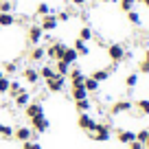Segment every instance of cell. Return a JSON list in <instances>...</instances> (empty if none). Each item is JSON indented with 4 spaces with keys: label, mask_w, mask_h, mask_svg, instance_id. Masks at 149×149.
<instances>
[{
    "label": "cell",
    "mask_w": 149,
    "mask_h": 149,
    "mask_svg": "<svg viewBox=\"0 0 149 149\" xmlns=\"http://www.w3.org/2000/svg\"><path fill=\"white\" fill-rule=\"evenodd\" d=\"M88 136H90L92 140H97V143H107V140L112 138V130H110V125H107V123H99V121H97L94 130L88 132Z\"/></svg>",
    "instance_id": "cell-1"
},
{
    "label": "cell",
    "mask_w": 149,
    "mask_h": 149,
    "mask_svg": "<svg viewBox=\"0 0 149 149\" xmlns=\"http://www.w3.org/2000/svg\"><path fill=\"white\" fill-rule=\"evenodd\" d=\"M107 59L112 61V64H121V61H125V46L118 42L114 44H107Z\"/></svg>",
    "instance_id": "cell-2"
},
{
    "label": "cell",
    "mask_w": 149,
    "mask_h": 149,
    "mask_svg": "<svg viewBox=\"0 0 149 149\" xmlns=\"http://www.w3.org/2000/svg\"><path fill=\"white\" fill-rule=\"evenodd\" d=\"M66 46H68V44L61 42V40H55V42H51V44L46 46V57H48V59H53V61L61 59V55H64Z\"/></svg>",
    "instance_id": "cell-3"
},
{
    "label": "cell",
    "mask_w": 149,
    "mask_h": 149,
    "mask_svg": "<svg viewBox=\"0 0 149 149\" xmlns=\"http://www.w3.org/2000/svg\"><path fill=\"white\" fill-rule=\"evenodd\" d=\"M44 40V31L40 24H31V26L26 29V42L29 46H37V44H42Z\"/></svg>",
    "instance_id": "cell-4"
},
{
    "label": "cell",
    "mask_w": 149,
    "mask_h": 149,
    "mask_svg": "<svg viewBox=\"0 0 149 149\" xmlns=\"http://www.w3.org/2000/svg\"><path fill=\"white\" fill-rule=\"evenodd\" d=\"M31 127H33V132H35V134H46L48 127H51V121L46 118V114H42V116L31 118Z\"/></svg>",
    "instance_id": "cell-5"
},
{
    "label": "cell",
    "mask_w": 149,
    "mask_h": 149,
    "mask_svg": "<svg viewBox=\"0 0 149 149\" xmlns=\"http://www.w3.org/2000/svg\"><path fill=\"white\" fill-rule=\"evenodd\" d=\"M77 125H79L81 130L88 134V132L94 130V125H97V118L90 116V112H84V114H79V118H77Z\"/></svg>",
    "instance_id": "cell-6"
},
{
    "label": "cell",
    "mask_w": 149,
    "mask_h": 149,
    "mask_svg": "<svg viewBox=\"0 0 149 149\" xmlns=\"http://www.w3.org/2000/svg\"><path fill=\"white\" fill-rule=\"evenodd\" d=\"M13 138L20 140V143H26V140H33L35 138V132L31 130V127H24V125H18L13 130Z\"/></svg>",
    "instance_id": "cell-7"
},
{
    "label": "cell",
    "mask_w": 149,
    "mask_h": 149,
    "mask_svg": "<svg viewBox=\"0 0 149 149\" xmlns=\"http://www.w3.org/2000/svg\"><path fill=\"white\" fill-rule=\"evenodd\" d=\"M64 88H66V77H61V74H57V77H53V79L46 81L48 92H64Z\"/></svg>",
    "instance_id": "cell-8"
},
{
    "label": "cell",
    "mask_w": 149,
    "mask_h": 149,
    "mask_svg": "<svg viewBox=\"0 0 149 149\" xmlns=\"http://www.w3.org/2000/svg\"><path fill=\"white\" fill-rule=\"evenodd\" d=\"M40 26H42L44 33H51V31H55V29L59 26V22H57L55 13H48V15H42V20H40Z\"/></svg>",
    "instance_id": "cell-9"
},
{
    "label": "cell",
    "mask_w": 149,
    "mask_h": 149,
    "mask_svg": "<svg viewBox=\"0 0 149 149\" xmlns=\"http://www.w3.org/2000/svg\"><path fill=\"white\" fill-rule=\"evenodd\" d=\"M132 107H134V103L132 101H116V103H112V107H110V114H114V116H118V114H125V112H130Z\"/></svg>",
    "instance_id": "cell-10"
},
{
    "label": "cell",
    "mask_w": 149,
    "mask_h": 149,
    "mask_svg": "<svg viewBox=\"0 0 149 149\" xmlns=\"http://www.w3.org/2000/svg\"><path fill=\"white\" fill-rule=\"evenodd\" d=\"M68 79H70V86H84V79H86V74L81 68H77V66H70V72H68Z\"/></svg>",
    "instance_id": "cell-11"
},
{
    "label": "cell",
    "mask_w": 149,
    "mask_h": 149,
    "mask_svg": "<svg viewBox=\"0 0 149 149\" xmlns=\"http://www.w3.org/2000/svg\"><path fill=\"white\" fill-rule=\"evenodd\" d=\"M24 114H26L29 121H31V118H35V116H42V114H44L42 103H29V105L24 107Z\"/></svg>",
    "instance_id": "cell-12"
},
{
    "label": "cell",
    "mask_w": 149,
    "mask_h": 149,
    "mask_svg": "<svg viewBox=\"0 0 149 149\" xmlns=\"http://www.w3.org/2000/svg\"><path fill=\"white\" fill-rule=\"evenodd\" d=\"M22 77H24V81H29L31 86H35L37 81H40V70H35V68H31V66H26V68L22 70Z\"/></svg>",
    "instance_id": "cell-13"
},
{
    "label": "cell",
    "mask_w": 149,
    "mask_h": 149,
    "mask_svg": "<svg viewBox=\"0 0 149 149\" xmlns=\"http://www.w3.org/2000/svg\"><path fill=\"white\" fill-rule=\"evenodd\" d=\"M61 59H64L68 66H74V64H77V59H79V53L74 51L72 46H66V51H64V55H61Z\"/></svg>",
    "instance_id": "cell-14"
},
{
    "label": "cell",
    "mask_w": 149,
    "mask_h": 149,
    "mask_svg": "<svg viewBox=\"0 0 149 149\" xmlns=\"http://www.w3.org/2000/svg\"><path fill=\"white\" fill-rule=\"evenodd\" d=\"M13 101H15V107H22L24 110V107L31 103V92H29V90H22L18 97H13Z\"/></svg>",
    "instance_id": "cell-15"
},
{
    "label": "cell",
    "mask_w": 149,
    "mask_h": 149,
    "mask_svg": "<svg viewBox=\"0 0 149 149\" xmlns=\"http://www.w3.org/2000/svg\"><path fill=\"white\" fill-rule=\"evenodd\" d=\"M70 97H72V101L88 99V90H86L84 86H70Z\"/></svg>",
    "instance_id": "cell-16"
},
{
    "label": "cell",
    "mask_w": 149,
    "mask_h": 149,
    "mask_svg": "<svg viewBox=\"0 0 149 149\" xmlns=\"http://www.w3.org/2000/svg\"><path fill=\"white\" fill-rule=\"evenodd\" d=\"M44 57H46V46L37 44V46H33V51H31V55H29V59H31V61H42Z\"/></svg>",
    "instance_id": "cell-17"
},
{
    "label": "cell",
    "mask_w": 149,
    "mask_h": 149,
    "mask_svg": "<svg viewBox=\"0 0 149 149\" xmlns=\"http://www.w3.org/2000/svg\"><path fill=\"white\" fill-rule=\"evenodd\" d=\"M110 74H112V70L110 68H97L90 77H92L94 81H99V84H103V81H107L110 79Z\"/></svg>",
    "instance_id": "cell-18"
},
{
    "label": "cell",
    "mask_w": 149,
    "mask_h": 149,
    "mask_svg": "<svg viewBox=\"0 0 149 149\" xmlns=\"http://www.w3.org/2000/svg\"><path fill=\"white\" fill-rule=\"evenodd\" d=\"M116 138H118V143L130 145L132 140H136V134H134V132H130V130H118L116 132Z\"/></svg>",
    "instance_id": "cell-19"
},
{
    "label": "cell",
    "mask_w": 149,
    "mask_h": 149,
    "mask_svg": "<svg viewBox=\"0 0 149 149\" xmlns=\"http://www.w3.org/2000/svg\"><path fill=\"white\" fill-rule=\"evenodd\" d=\"M72 48H74V51H77V53H79V57H88V55H90V46H88V42H81L79 37L74 40Z\"/></svg>",
    "instance_id": "cell-20"
},
{
    "label": "cell",
    "mask_w": 149,
    "mask_h": 149,
    "mask_svg": "<svg viewBox=\"0 0 149 149\" xmlns=\"http://www.w3.org/2000/svg\"><path fill=\"white\" fill-rule=\"evenodd\" d=\"M53 77H57L55 68H53V66H48V64H44L42 68H40V79L48 81V79H53Z\"/></svg>",
    "instance_id": "cell-21"
},
{
    "label": "cell",
    "mask_w": 149,
    "mask_h": 149,
    "mask_svg": "<svg viewBox=\"0 0 149 149\" xmlns=\"http://www.w3.org/2000/svg\"><path fill=\"white\" fill-rule=\"evenodd\" d=\"M99 81H94L92 77H90V74H86V79H84V88L88 90V94H92V92H99Z\"/></svg>",
    "instance_id": "cell-22"
},
{
    "label": "cell",
    "mask_w": 149,
    "mask_h": 149,
    "mask_svg": "<svg viewBox=\"0 0 149 149\" xmlns=\"http://www.w3.org/2000/svg\"><path fill=\"white\" fill-rule=\"evenodd\" d=\"M15 24V15L13 13H0V29H9Z\"/></svg>",
    "instance_id": "cell-23"
},
{
    "label": "cell",
    "mask_w": 149,
    "mask_h": 149,
    "mask_svg": "<svg viewBox=\"0 0 149 149\" xmlns=\"http://www.w3.org/2000/svg\"><path fill=\"white\" fill-rule=\"evenodd\" d=\"M53 68H55V72H57V74H61V77H68V72H70V66L66 64L64 59H57Z\"/></svg>",
    "instance_id": "cell-24"
},
{
    "label": "cell",
    "mask_w": 149,
    "mask_h": 149,
    "mask_svg": "<svg viewBox=\"0 0 149 149\" xmlns=\"http://www.w3.org/2000/svg\"><path fill=\"white\" fill-rule=\"evenodd\" d=\"M77 37H79L81 42H90V40L94 37V31L88 26V24H86V26H81V29H79V35H77Z\"/></svg>",
    "instance_id": "cell-25"
},
{
    "label": "cell",
    "mask_w": 149,
    "mask_h": 149,
    "mask_svg": "<svg viewBox=\"0 0 149 149\" xmlns=\"http://www.w3.org/2000/svg\"><path fill=\"white\" fill-rule=\"evenodd\" d=\"M15 2L13 0H0V13H13Z\"/></svg>",
    "instance_id": "cell-26"
},
{
    "label": "cell",
    "mask_w": 149,
    "mask_h": 149,
    "mask_svg": "<svg viewBox=\"0 0 149 149\" xmlns=\"http://www.w3.org/2000/svg\"><path fill=\"white\" fill-rule=\"evenodd\" d=\"M74 107H77L79 114H84V112H90L92 103H90V99H81V101H74Z\"/></svg>",
    "instance_id": "cell-27"
},
{
    "label": "cell",
    "mask_w": 149,
    "mask_h": 149,
    "mask_svg": "<svg viewBox=\"0 0 149 149\" xmlns=\"http://www.w3.org/2000/svg\"><path fill=\"white\" fill-rule=\"evenodd\" d=\"M0 138L11 140V138H13V127L7 125V123H0Z\"/></svg>",
    "instance_id": "cell-28"
},
{
    "label": "cell",
    "mask_w": 149,
    "mask_h": 149,
    "mask_svg": "<svg viewBox=\"0 0 149 149\" xmlns=\"http://www.w3.org/2000/svg\"><path fill=\"white\" fill-rule=\"evenodd\" d=\"M48 13H53V9H51L48 2H40V5L35 7V15H40V18H42V15H48Z\"/></svg>",
    "instance_id": "cell-29"
},
{
    "label": "cell",
    "mask_w": 149,
    "mask_h": 149,
    "mask_svg": "<svg viewBox=\"0 0 149 149\" xmlns=\"http://www.w3.org/2000/svg\"><path fill=\"white\" fill-rule=\"evenodd\" d=\"M136 107H138L140 114L149 116V99H138V101H136Z\"/></svg>",
    "instance_id": "cell-30"
},
{
    "label": "cell",
    "mask_w": 149,
    "mask_h": 149,
    "mask_svg": "<svg viewBox=\"0 0 149 149\" xmlns=\"http://www.w3.org/2000/svg\"><path fill=\"white\" fill-rule=\"evenodd\" d=\"M2 72H5L7 77H9V74H15V72H18V64H15V61H5Z\"/></svg>",
    "instance_id": "cell-31"
},
{
    "label": "cell",
    "mask_w": 149,
    "mask_h": 149,
    "mask_svg": "<svg viewBox=\"0 0 149 149\" xmlns=\"http://www.w3.org/2000/svg\"><path fill=\"white\" fill-rule=\"evenodd\" d=\"M125 86H127V88H136V86H138V72H130V74H127V77H125Z\"/></svg>",
    "instance_id": "cell-32"
},
{
    "label": "cell",
    "mask_w": 149,
    "mask_h": 149,
    "mask_svg": "<svg viewBox=\"0 0 149 149\" xmlns=\"http://www.w3.org/2000/svg\"><path fill=\"white\" fill-rule=\"evenodd\" d=\"M22 90H24V88H22V84H20V81H11V84H9V92H7V94H11V97H18Z\"/></svg>",
    "instance_id": "cell-33"
},
{
    "label": "cell",
    "mask_w": 149,
    "mask_h": 149,
    "mask_svg": "<svg viewBox=\"0 0 149 149\" xmlns=\"http://www.w3.org/2000/svg\"><path fill=\"white\" fill-rule=\"evenodd\" d=\"M127 20H130L132 24H134V26H138L140 24V13L136 9H132V11H127Z\"/></svg>",
    "instance_id": "cell-34"
},
{
    "label": "cell",
    "mask_w": 149,
    "mask_h": 149,
    "mask_svg": "<svg viewBox=\"0 0 149 149\" xmlns=\"http://www.w3.org/2000/svg\"><path fill=\"white\" fill-rule=\"evenodd\" d=\"M118 5H121V11H132L134 9V5H136V0H121V2H118Z\"/></svg>",
    "instance_id": "cell-35"
},
{
    "label": "cell",
    "mask_w": 149,
    "mask_h": 149,
    "mask_svg": "<svg viewBox=\"0 0 149 149\" xmlns=\"http://www.w3.org/2000/svg\"><path fill=\"white\" fill-rule=\"evenodd\" d=\"M147 136H149V130H147V127H143V130H140V132H136V140H138V143H147Z\"/></svg>",
    "instance_id": "cell-36"
},
{
    "label": "cell",
    "mask_w": 149,
    "mask_h": 149,
    "mask_svg": "<svg viewBox=\"0 0 149 149\" xmlns=\"http://www.w3.org/2000/svg\"><path fill=\"white\" fill-rule=\"evenodd\" d=\"M9 84H11L9 77H2V79H0V94H7V92H9Z\"/></svg>",
    "instance_id": "cell-37"
},
{
    "label": "cell",
    "mask_w": 149,
    "mask_h": 149,
    "mask_svg": "<svg viewBox=\"0 0 149 149\" xmlns=\"http://www.w3.org/2000/svg\"><path fill=\"white\" fill-rule=\"evenodd\" d=\"M22 149H42V145L35 140H26V143H22Z\"/></svg>",
    "instance_id": "cell-38"
},
{
    "label": "cell",
    "mask_w": 149,
    "mask_h": 149,
    "mask_svg": "<svg viewBox=\"0 0 149 149\" xmlns=\"http://www.w3.org/2000/svg\"><path fill=\"white\" fill-rule=\"evenodd\" d=\"M55 18H57V22H68V20H70V13H68V11H59Z\"/></svg>",
    "instance_id": "cell-39"
},
{
    "label": "cell",
    "mask_w": 149,
    "mask_h": 149,
    "mask_svg": "<svg viewBox=\"0 0 149 149\" xmlns=\"http://www.w3.org/2000/svg\"><path fill=\"white\" fill-rule=\"evenodd\" d=\"M138 70L143 74H149V61H145V59H140V64H138Z\"/></svg>",
    "instance_id": "cell-40"
},
{
    "label": "cell",
    "mask_w": 149,
    "mask_h": 149,
    "mask_svg": "<svg viewBox=\"0 0 149 149\" xmlns=\"http://www.w3.org/2000/svg\"><path fill=\"white\" fill-rule=\"evenodd\" d=\"M130 149H145V145L138 143V140H132V143H130Z\"/></svg>",
    "instance_id": "cell-41"
},
{
    "label": "cell",
    "mask_w": 149,
    "mask_h": 149,
    "mask_svg": "<svg viewBox=\"0 0 149 149\" xmlns=\"http://www.w3.org/2000/svg\"><path fill=\"white\" fill-rule=\"evenodd\" d=\"M70 2H72L74 7H84L86 2H90V0H70Z\"/></svg>",
    "instance_id": "cell-42"
},
{
    "label": "cell",
    "mask_w": 149,
    "mask_h": 149,
    "mask_svg": "<svg viewBox=\"0 0 149 149\" xmlns=\"http://www.w3.org/2000/svg\"><path fill=\"white\" fill-rule=\"evenodd\" d=\"M136 2H140V5H145V7L149 9V0H136Z\"/></svg>",
    "instance_id": "cell-43"
},
{
    "label": "cell",
    "mask_w": 149,
    "mask_h": 149,
    "mask_svg": "<svg viewBox=\"0 0 149 149\" xmlns=\"http://www.w3.org/2000/svg\"><path fill=\"white\" fill-rule=\"evenodd\" d=\"M143 59H145V61H149V48H147V51H145V55H143Z\"/></svg>",
    "instance_id": "cell-44"
},
{
    "label": "cell",
    "mask_w": 149,
    "mask_h": 149,
    "mask_svg": "<svg viewBox=\"0 0 149 149\" xmlns=\"http://www.w3.org/2000/svg\"><path fill=\"white\" fill-rule=\"evenodd\" d=\"M99 2H105V5H107V2H116V0H99Z\"/></svg>",
    "instance_id": "cell-45"
},
{
    "label": "cell",
    "mask_w": 149,
    "mask_h": 149,
    "mask_svg": "<svg viewBox=\"0 0 149 149\" xmlns=\"http://www.w3.org/2000/svg\"><path fill=\"white\" fill-rule=\"evenodd\" d=\"M2 77H7V74H5V72H2V70H0V79H2Z\"/></svg>",
    "instance_id": "cell-46"
},
{
    "label": "cell",
    "mask_w": 149,
    "mask_h": 149,
    "mask_svg": "<svg viewBox=\"0 0 149 149\" xmlns=\"http://www.w3.org/2000/svg\"><path fill=\"white\" fill-rule=\"evenodd\" d=\"M145 147H149V136H147V143H145Z\"/></svg>",
    "instance_id": "cell-47"
},
{
    "label": "cell",
    "mask_w": 149,
    "mask_h": 149,
    "mask_svg": "<svg viewBox=\"0 0 149 149\" xmlns=\"http://www.w3.org/2000/svg\"><path fill=\"white\" fill-rule=\"evenodd\" d=\"M145 149H149V147H145Z\"/></svg>",
    "instance_id": "cell-48"
}]
</instances>
